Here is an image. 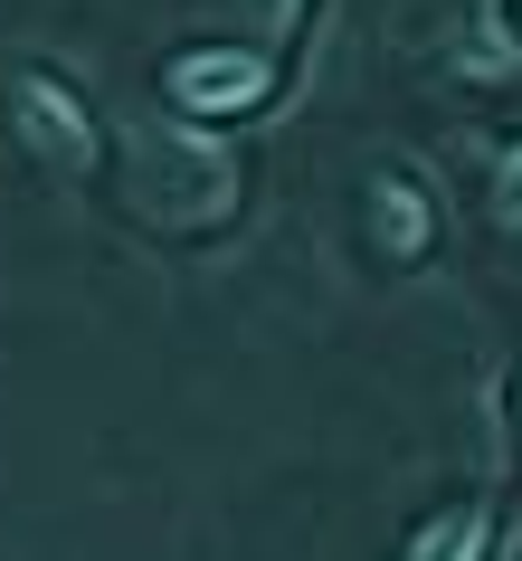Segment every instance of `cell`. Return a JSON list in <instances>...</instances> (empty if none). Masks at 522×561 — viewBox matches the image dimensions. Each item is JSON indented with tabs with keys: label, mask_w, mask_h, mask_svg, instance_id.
<instances>
[{
	"label": "cell",
	"mask_w": 522,
	"mask_h": 561,
	"mask_svg": "<svg viewBox=\"0 0 522 561\" xmlns=\"http://www.w3.org/2000/svg\"><path fill=\"white\" fill-rule=\"evenodd\" d=\"M115 191L124 219L162 248H209L247 209V162H237L200 115H143L115 144Z\"/></svg>",
	"instance_id": "6da1fadb"
},
{
	"label": "cell",
	"mask_w": 522,
	"mask_h": 561,
	"mask_svg": "<svg viewBox=\"0 0 522 561\" xmlns=\"http://www.w3.org/2000/svg\"><path fill=\"white\" fill-rule=\"evenodd\" d=\"M10 144L30 152L48 181H86L95 162H105L95 105L67 87L58 67H10Z\"/></svg>",
	"instance_id": "7a4b0ae2"
},
{
	"label": "cell",
	"mask_w": 522,
	"mask_h": 561,
	"mask_svg": "<svg viewBox=\"0 0 522 561\" xmlns=\"http://www.w3.org/2000/svg\"><path fill=\"white\" fill-rule=\"evenodd\" d=\"M162 87H172L181 115L237 124V115H266V105H276L286 58H276V48H257V38H209V48H181V58L162 67Z\"/></svg>",
	"instance_id": "3957f363"
},
{
	"label": "cell",
	"mask_w": 522,
	"mask_h": 561,
	"mask_svg": "<svg viewBox=\"0 0 522 561\" xmlns=\"http://www.w3.org/2000/svg\"><path fill=\"white\" fill-rule=\"evenodd\" d=\"M361 229H371V257L418 266V257H428V238H437V209H428V191H418L408 172H371V191H361Z\"/></svg>",
	"instance_id": "277c9868"
},
{
	"label": "cell",
	"mask_w": 522,
	"mask_h": 561,
	"mask_svg": "<svg viewBox=\"0 0 522 561\" xmlns=\"http://www.w3.org/2000/svg\"><path fill=\"white\" fill-rule=\"evenodd\" d=\"M399 561H494V524L485 504H446V514H428V524L408 533Z\"/></svg>",
	"instance_id": "5b68a950"
},
{
	"label": "cell",
	"mask_w": 522,
	"mask_h": 561,
	"mask_svg": "<svg viewBox=\"0 0 522 561\" xmlns=\"http://www.w3.org/2000/svg\"><path fill=\"white\" fill-rule=\"evenodd\" d=\"M237 30L257 38V48H276V58H286L294 30H304V0H237Z\"/></svg>",
	"instance_id": "8992f818"
},
{
	"label": "cell",
	"mask_w": 522,
	"mask_h": 561,
	"mask_svg": "<svg viewBox=\"0 0 522 561\" xmlns=\"http://www.w3.org/2000/svg\"><path fill=\"white\" fill-rule=\"evenodd\" d=\"M494 219H503V229H522V144L494 162Z\"/></svg>",
	"instance_id": "52a82bcc"
},
{
	"label": "cell",
	"mask_w": 522,
	"mask_h": 561,
	"mask_svg": "<svg viewBox=\"0 0 522 561\" xmlns=\"http://www.w3.org/2000/svg\"><path fill=\"white\" fill-rule=\"evenodd\" d=\"M513 419H522V381H513Z\"/></svg>",
	"instance_id": "ba28073f"
}]
</instances>
